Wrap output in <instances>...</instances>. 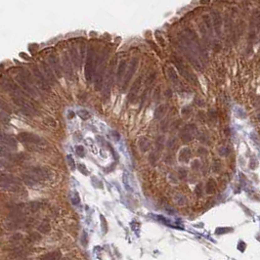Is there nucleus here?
Here are the masks:
<instances>
[{
    "instance_id": "c756f323",
    "label": "nucleus",
    "mask_w": 260,
    "mask_h": 260,
    "mask_svg": "<svg viewBox=\"0 0 260 260\" xmlns=\"http://www.w3.org/2000/svg\"><path fill=\"white\" fill-rule=\"evenodd\" d=\"M50 229H51V227H50V224L47 220H44L40 223V225L38 226V231L41 232V233H49L50 232Z\"/></svg>"
},
{
    "instance_id": "4c0bfd02",
    "label": "nucleus",
    "mask_w": 260,
    "mask_h": 260,
    "mask_svg": "<svg viewBox=\"0 0 260 260\" xmlns=\"http://www.w3.org/2000/svg\"><path fill=\"white\" fill-rule=\"evenodd\" d=\"M41 239V236H40V234L38 232H33L29 235V240L31 241H37Z\"/></svg>"
},
{
    "instance_id": "412c9836",
    "label": "nucleus",
    "mask_w": 260,
    "mask_h": 260,
    "mask_svg": "<svg viewBox=\"0 0 260 260\" xmlns=\"http://www.w3.org/2000/svg\"><path fill=\"white\" fill-rule=\"evenodd\" d=\"M126 62L124 60L120 61L119 64V66H117V71H116V78L117 81H120L122 79V77H124V73L126 72Z\"/></svg>"
},
{
    "instance_id": "dca6fc26",
    "label": "nucleus",
    "mask_w": 260,
    "mask_h": 260,
    "mask_svg": "<svg viewBox=\"0 0 260 260\" xmlns=\"http://www.w3.org/2000/svg\"><path fill=\"white\" fill-rule=\"evenodd\" d=\"M141 82H142V78L141 77H138L135 81H134L133 83V85L129 91V93H128V96H127V100L131 103L133 102L134 100H135L137 94H138V92H139V89H140V86H141Z\"/></svg>"
},
{
    "instance_id": "cd10ccee",
    "label": "nucleus",
    "mask_w": 260,
    "mask_h": 260,
    "mask_svg": "<svg viewBox=\"0 0 260 260\" xmlns=\"http://www.w3.org/2000/svg\"><path fill=\"white\" fill-rule=\"evenodd\" d=\"M203 22H204V24L205 26V28L207 29V30L212 33V29H213V24H212V19L210 18V16L205 14L203 16Z\"/></svg>"
},
{
    "instance_id": "a878e982",
    "label": "nucleus",
    "mask_w": 260,
    "mask_h": 260,
    "mask_svg": "<svg viewBox=\"0 0 260 260\" xmlns=\"http://www.w3.org/2000/svg\"><path fill=\"white\" fill-rule=\"evenodd\" d=\"M63 65H64V70L66 72V74L72 77V65L70 63V58L66 56V54L64 55L63 58Z\"/></svg>"
},
{
    "instance_id": "052dcab7",
    "label": "nucleus",
    "mask_w": 260,
    "mask_h": 260,
    "mask_svg": "<svg viewBox=\"0 0 260 260\" xmlns=\"http://www.w3.org/2000/svg\"><path fill=\"white\" fill-rule=\"evenodd\" d=\"M20 56H21V58L26 59V60H29V57H28V56L26 55V53H20Z\"/></svg>"
},
{
    "instance_id": "4be33fe9",
    "label": "nucleus",
    "mask_w": 260,
    "mask_h": 260,
    "mask_svg": "<svg viewBox=\"0 0 260 260\" xmlns=\"http://www.w3.org/2000/svg\"><path fill=\"white\" fill-rule=\"evenodd\" d=\"M217 189V183L213 178L208 179V181L205 184V192L208 195H212L216 192Z\"/></svg>"
},
{
    "instance_id": "423d86ee",
    "label": "nucleus",
    "mask_w": 260,
    "mask_h": 260,
    "mask_svg": "<svg viewBox=\"0 0 260 260\" xmlns=\"http://www.w3.org/2000/svg\"><path fill=\"white\" fill-rule=\"evenodd\" d=\"M18 140L26 145H35V146H42L45 144L43 139H41L39 136L32 134L29 132H22L18 135Z\"/></svg>"
},
{
    "instance_id": "20e7f679",
    "label": "nucleus",
    "mask_w": 260,
    "mask_h": 260,
    "mask_svg": "<svg viewBox=\"0 0 260 260\" xmlns=\"http://www.w3.org/2000/svg\"><path fill=\"white\" fill-rule=\"evenodd\" d=\"M173 63H174V65H175V66H176V69L178 70L179 73L182 75V77H183L184 78H186L188 81H190V82H192V83H195V84H198V79H197V77H196V75L187 68L186 65L182 62V60H181L180 58L175 57V58L173 59Z\"/></svg>"
},
{
    "instance_id": "b1692460",
    "label": "nucleus",
    "mask_w": 260,
    "mask_h": 260,
    "mask_svg": "<svg viewBox=\"0 0 260 260\" xmlns=\"http://www.w3.org/2000/svg\"><path fill=\"white\" fill-rule=\"evenodd\" d=\"M150 146H151V143H150V140L146 137H141L139 140H138V147L139 149L142 151L143 153L147 152V151L150 149Z\"/></svg>"
},
{
    "instance_id": "f704fd0d",
    "label": "nucleus",
    "mask_w": 260,
    "mask_h": 260,
    "mask_svg": "<svg viewBox=\"0 0 260 260\" xmlns=\"http://www.w3.org/2000/svg\"><path fill=\"white\" fill-rule=\"evenodd\" d=\"M221 168H222V164H221V162H218V161H214L213 163H212V165H211V169H212V171L215 172V173H218V172H219V171L221 170Z\"/></svg>"
},
{
    "instance_id": "79ce46f5",
    "label": "nucleus",
    "mask_w": 260,
    "mask_h": 260,
    "mask_svg": "<svg viewBox=\"0 0 260 260\" xmlns=\"http://www.w3.org/2000/svg\"><path fill=\"white\" fill-rule=\"evenodd\" d=\"M155 36H156L157 40L159 42V44H161L162 46H164V40L162 39V34H161V32H159V31H156V32H155Z\"/></svg>"
},
{
    "instance_id": "473e14b6",
    "label": "nucleus",
    "mask_w": 260,
    "mask_h": 260,
    "mask_svg": "<svg viewBox=\"0 0 260 260\" xmlns=\"http://www.w3.org/2000/svg\"><path fill=\"white\" fill-rule=\"evenodd\" d=\"M163 142H164V137L163 136H158L156 140V147L157 152H161L163 149Z\"/></svg>"
},
{
    "instance_id": "58836bf2",
    "label": "nucleus",
    "mask_w": 260,
    "mask_h": 260,
    "mask_svg": "<svg viewBox=\"0 0 260 260\" xmlns=\"http://www.w3.org/2000/svg\"><path fill=\"white\" fill-rule=\"evenodd\" d=\"M218 153H219V155L221 157H227L230 152L227 147H221V148H219V150H218Z\"/></svg>"
},
{
    "instance_id": "bb28decb",
    "label": "nucleus",
    "mask_w": 260,
    "mask_h": 260,
    "mask_svg": "<svg viewBox=\"0 0 260 260\" xmlns=\"http://www.w3.org/2000/svg\"><path fill=\"white\" fill-rule=\"evenodd\" d=\"M167 75H168L169 79L171 80L172 83H174L175 85H177L179 83V77L177 72H175V70L173 68H168L167 69Z\"/></svg>"
},
{
    "instance_id": "9d476101",
    "label": "nucleus",
    "mask_w": 260,
    "mask_h": 260,
    "mask_svg": "<svg viewBox=\"0 0 260 260\" xmlns=\"http://www.w3.org/2000/svg\"><path fill=\"white\" fill-rule=\"evenodd\" d=\"M138 58H133L130 64H129V66H128V69L126 71V74H125V79H124V82H123V87L122 89L125 90L127 87V85L129 84V82L132 78V77L134 75V73H135L136 70H137V66H138Z\"/></svg>"
},
{
    "instance_id": "c03bdc74",
    "label": "nucleus",
    "mask_w": 260,
    "mask_h": 260,
    "mask_svg": "<svg viewBox=\"0 0 260 260\" xmlns=\"http://www.w3.org/2000/svg\"><path fill=\"white\" fill-rule=\"evenodd\" d=\"M71 200H72V203L74 204V205H77L79 204V198H78V195H77V193H73L72 198H71Z\"/></svg>"
},
{
    "instance_id": "aec40b11",
    "label": "nucleus",
    "mask_w": 260,
    "mask_h": 260,
    "mask_svg": "<svg viewBox=\"0 0 260 260\" xmlns=\"http://www.w3.org/2000/svg\"><path fill=\"white\" fill-rule=\"evenodd\" d=\"M191 150L189 148H183L180 152H179V155H178V159L179 162H188L191 158Z\"/></svg>"
},
{
    "instance_id": "6ab92c4d",
    "label": "nucleus",
    "mask_w": 260,
    "mask_h": 260,
    "mask_svg": "<svg viewBox=\"0 0 260 260\" xmlns=\"http://www.w3.org/2000/svg\"><path fill=\"white\" fill-rule=\"evenodd\" d=\"M22 180L28 186H34V185H36V184L38 183V181H39L38 179H36L34 176H33L32 174H30V173H24V174H23Z\"/></svg>"
},
{
    "instance_id": "2eb2a0df",
    "label": "nucleus",
    "mask_w": 260,
    "mask_h": 260,
    "mask_svg": "<svg viewBox=\"0 0 260 260\" xmlns=\"http://www.w3.org/2000/svg\"><path fill=\"white\" fill-rule=\"evenodd\" d=\"M212 17V24H213V29L216 31L217 35L221 34V28H222V18L221 15L218 11H213L211 13Z\"/></svg>"
},
{
    "instance_id": "49530a36",
    "label": "nucleus",
    "mask_w": 260,
    "mask_h": 260,
    "mask_svg": "<svg viewBox=\"0 0 260 260\" xmlns=\"http://www.w3.org/2000/svg\"><path fill=\"white\" fill-rule=\"evenodd\" d=\"M66 158H68V163H69V165L71 166V168H72V169H74V168H75V162H74L73 157H72L71 155H69L68 157H66Z\"/></svg>"
},
{
    "instance_id": "4d7b16f0",
    "label": "nucleus",
    "mask_w": 260,
    "mask_h": 260,
    "mask_svg": "<svg viewBox=\"0 0 260 260\" xmlns=\"http://www.w3.org/2000/svg\"><path fill=\"white\" fill-rule=\"evenodd\" d=\"M256 166H257V162L255 159H252L250 162V168H256Z\"/></svg>"
},
{
    "instance_id": "f8f14e48",
    "label": "nucleus",
    "mask_w": 260,
    "mask_h": 260,
    "mask_svg": "<svg viewBox=\"0 0 260 260\" xmlns=\"http://www.w3.org/2000/svg\"><path fill=\"white\" fill-rule=\"evenodd\" d=\"M3 87L6 91H8L9 93L14 97V96H23L22 90L18 87V85L16 83L10 79H5L3 80Z\"/></svg>"
},
{
    "instance_id": "6e6552de",
    "label": "nucleus",
    "mask_w": 260,
    "mask_h": 260,
    "mask_svg": "<svg viewBox=\"0 0 260 260\" xmlns=\"http://www.w3.org/2000/svg\"><path fill=\"white\" fill-rule=\"evenodd\" d=\"M198 128L194 123H191L186 125L181 132H180V138L184 142V143H189L193 139H194L195 134H197Z\"/></svg>"
},
{
    "instance_id": "ddd939ff",
    "label": "nucleus",
    "mask_w": 260,
    "mask_h": 260,
    "mask_svg": "<svg viewBox=\"0 0 260 260\" xmlns=\"http://www.w3.org/2000/svg\"><path fill=\"white\" fill-rule=\"evenodd\" d=\"M1 144L2 147L8 149V150H13L17 148V140L15 137L11 135H7V134H2L1 135Z\"/></svg>"
},
{
    "instance_id": "09e8293b",
    "label": "nucleus",
    "mask_w": 260,
    "mask_h": 260,
    "mask_svg": "<svg viewBox=\"0 0 260 260\" xmlns=\"http://www.w3.org/2000/svg\"><path fill=\"white\" fill-rule=\"evenodd\" d=\"M176 144H177V140H176L175 138H173V139H170V140L168 141V143H167V146H168L169 149H174L175 146H176Z\"/></svg>"
},
{
    "instance_id": "393cba45",
    "label": "nucleus",
    "mask_w": 260,
    "mask_h": 260,
    "mask_svg": "<svg viewBox=\"0 0 260 260\" xmlns=\"http://www.w3.org/2000/svg\"><path fill=\"white\" fill-rule=\"evenodd\" d=\"M114 60H113V61H112V63H111L110 72H109V74H108L107 88H106V91H105V93H106V94H108L109 92H110V89H109V87H110V86L112 85L113 80H114V77H113V74H114Z\"/></svg>"
},
{
    "instance_id": "2f4dec72",
    "label": "nucleus",
    "mask_w": 260,
    "mask_h": 260,
    "mask_svg": "<svg viewBox=\"0 0 260 260\" xmlns=\"http://www.w3.org/2000/svg\"><path fill=\"white\" fill-rule=\"evenodd\" d=\"M77 115L80 117L81 119H83V120H87V119H89L90 117H91V114L88 111H86V110H79L77 112Z\"/></svg>"
},
{
    "instance_id": "680f3d73",
    "label": "nucleus",
    "mask_w": 260,
    "mask_h": 260,
    "mask_svg": "<svg viewBox=\"0 0 260 260\" xmlns=\"http://www.w3.org/2000/svg\"><path fill=\"white\" fill-rule=\"evenodd\" d=\"M210 0H200V3L202 4H208Z\"/></svg>"
},
{
    "instance_id": "a211bd4d",
    "label": "nucleus",
    "mask_w": 260,
    "mask_h": 260,
    "mask_svg": "<svg viewBox=\"0 0 260 260\" xmlns=\"http://www.w3.org/2000/svg\"><path fill=\"white\" fill-rule=\"evenodd\" d=\"M24 222H26V220L24 218H22V219H10V218H8V220L4 222V226L9 230H16L20 228Z\"/></svg>"
},
{
    "instance_id": "7c9ffc66",
    "label": "nucleus",
    "mask_w": 260,
    "mask_h": 260,
    "mask_svg": "<svg viewBox=\"0 0 260 260\" xmlns=\"http://www.w3.org/2000/svg\"><path fill=\"white\" fill-rule=\"evenodd\" d=\"M71 56H72V61H73L74 65L77 66V65H78V62H79L78 51H77V49L75 48L74 46H72V47L71 48Z\"/></svg>"
},
{
    "instance_id": "f257e3e1",
    "label": "nucleus",
    "mask_w": 260,
    "mask_h": 260,
    "mask_svg": "<svg viewBox=\"0 0 260 260\" xmlns=\"http://www.w3.org/2000/svg\"><path fill=\"white\" fill-rule=\"evenodd\" d=\"M97 61L98 58H96V53L93 47H89L87 51V57H86V63L84 66V75L87 81H91L93 74L96 72V66H97Z\"/></svg>"
},
{
    "instance_id": "bf43d9fd",
    "label": "nucleus",
    "mask_w": 260,
    "mask_h": 260,
    "mask_svg": "<svg viewBox=\"0 0 260 260\" xmlns=\"http://www.w3.org/2000/svg\"><path fill=\"white\" fill-rule=\"evenodd\" d=\"M199 139H200V141H202V142H204V143H207V142H208V138L205 135H204V134L199 137Z\"/></svg>"
},
{
    "instance_id": "c9c22d12",
    "label": "nucleus",
    "mask_w": 260,
    "mask_h": 260,
    "mask_svg": "<svg viewBox=\"0 0 260 260\" xmlns=\"http://www.w3.org/2000/svg\"><path fill=\"white\" fill-rule=\"evenodd\" d=\"M175 202L177 203L179 205H184L185 204V203H186V199H185V197L184 196H182V195H175Z\"/></svg>"
},
{
    "instance_id": "5fc2aeb1",
    "label": "nucleus",
    "mask_w": 260,
    "mask_h": 260,
    "mask_svg": "<svg viewBox=\"0 0 260 260\" xmlns=\"http://www.w3.org/2000/svg\"><path fill=\"white\" fill-rule=\"evenodd\" d=\"M101 223H102V225H103V229H104V232L106 233L107 232V222H106V220H105V217L104 216H101Z\"/></svg>"
},
{
    "instance_id": "603ef678",
    "label": "nucleus",
    "mask_w": 260,
    "mask_h": 260,
    "mask_svg": "<svg viewBox=\"0 0 260 260\" xmlns=\"http://www.w3.org/2000/svg\"><path fill=\"white\" fill-rule=\"evenodd\" d=\"M77 167H78V169H79V171H80L81 173H83L84 175H87V174H88L87 169L85 168V166L83 165V164H78V165H77Z\"/></svg>"
},
{
    "instance_id": "0e129e2a",
    "label": "nucleus",
    "mask_w": 260,
    "mask_h": 260,
    "mask_svg": "<svg viewBox=\"0 0 260 260\" xmlns=\"http://www.w3.org/2000/svg\"><path fill=\"white\" fill-rule=\"evenodd\" d=\"M64 260H69V259H64Z\"/></svg>"
},
{
    "instance_id": "e433bc0d",
    "label": "nucleus",
    "mask_w": 260,
    "mask_h": 260,
    "mask_svg": "<svg viewBox=\"0 0 260 260\" xmlns=\"http://www.w3.org/2000/svg\"><path fill=\"white\" fill-rule=\"evenodd\" d=\"M203 192H204V188H203V184L199 183L198 185L195 188V193L198 197H202L203 196Z\"/></svg>"
},
{
    "instance_id": "6e6d98bb",
    "label": "nucleus",
    "mask_w": 260,
    "mask_h": 260,
    "mask_svg": "<svg viewBox=\"0 0 260 260\" xmlns=\"http://www.w3.org/2000/svg\"><path fill=\"white\" fill-rule=\"evenodd\" d=\"M199 155H206L207 154V150L205 148H199Z\"/></svg>"
},
{
    "instance_id": "ea45409f",
    "label": "nucleus",
    "mask_w": 260,
    "mask_h": 260,
    "mask_svg": "<svg viewBox=\"0 0 260 260\" xmlns=\"http://www.w3.org/2000/svg\"><path fill=\"white\" fill-rule=\"evenodd\" d=\"M75 151H77V156H79L81 157H83L85 156V150H84V148H83V146H77Z\"/></svg>"
},
{
    "instance_id": "1a4fd4ad",
    "label": "nucleus",
    "mask_w": 260,
    "mask_h": 260,
    "mask_svg": "<svg viewBox=\"0 0 260 260\" xmlns=\"http://www.w3.org/2000/svg\"><path fill=\"white\" fill-rule=\"evenodd\" d=\"M48 62H49L50 66H51V69L55 72L56 77L58 78H60L62 77V66H61L60 60H59V57L57 56V54L56 53L49 54Z\"/></svg>"
},
{
    "instance_id": "c85d7f7f",
    "label": "nucleus",
    "mask_w": 260,
    "mask_h": 260,
    "mask_svg": "<svg viewBox=\"0 0 260 260\" xmlns=\"http://www.w3.org/2000/svg\"><path fill=\"white\" fill-rule=\"evenodd\" d=\"M165 112H166V107L164 105H162V106H159L156 109V111H155V119L159 120V119H162L163 115L165 114Z\"/></svg>"
},
{
    "instance_id": "72a5a7b5",
    "label": "nucleus",
    "mask_w": 260,
    "mask_h": 260,
    "mask_svg": "<svg viewBox=\"0 0 260 260\" xmlns=\"http://www.w3.org/2000/svg\"><path fill=\"white\" fill-rule=\"evenodd\" d=\"M260 21V8H258V9H256L253 14H252V17H251V20L250 22L252 23V24L258 23Z\"/></svg>"
},
{
    "instance_id": "a19ab883",
    "label": "nucleus",
    "mask_w": 260,
    "mask_h": 260,
    "mask_svg": "<svg viewBox=\"0 0 260 260\" xmlns=\"http://www.w3.org/2000/svg\"><path fill=\"white\" fill-rule=\"evenodd\" d=\"M178 175H179V178H180V179H185V178L187 177V175H188L187 169H185V168H180L179 171H178Z\"/></svg>"
},
{
    "instance_id": "de8ad7c7",
    "label": "nucleus",
    "mask_w": 260,
    "mask_h": 260,
    "mask_svg": "<svg viewBox=\"0 0 260 260\" xmlns=\"http://www.w3.org/2000/svg\"><path fill=\"white\" fill-rule=\"evenodd\" d=\"M149 161L152 164H155L157 162V155L156 153H151L149 156Z\"/></svg>"
},
{
    "instance_id": "e2e57ef3",
    "label": "nucleus",
    "mask_w": 260,
    "mask_h": 260,
    "mask_svg": "<svg viewBox=\"0 0 260 260\" xmlns=\"http://www.w3.org/2000/svg\"><path fill=\"white\" fill-rule=\"evenodd\" d=\"M73 116H74V113L71 111V112L69 113V119H72Z\"/></svg>"
},
{
    "instance_id": "5701e85b",
    "label": "nucleus",
    "mask_w": 260,
    "mask_h": 260,
    "mask_svg": "<svg viewBox=\"0 0 260 260\" xmlns=\"http://www.w3.org/2000/svg\"><path fill=\"white\" fill-rule=\"evenodd\" d=\"M61 258H62V253L57 250V251H51V252L44 254L40 258V260H61Z\"/></svg>"
},
{
    "instance_id": "37998d69",
    "label": "nucleus",
    "mask_w": 260,
    "mask_h": 260,
    "mask_svg": "<svg viewBox=\"0 0 260 260\" xmlns=\"http://www.w3.org/2000/svg\"><path fill=\"white\" fill-rule=\"evenodd\" d=\"M200 166H202V164H200V162L199 159H195V161L192 162V169L199 170L200 168Z\"/></svg>"
},
{
    "instance_id": "f3484780",
    "label": "nucleus",
    "mask_w": 260,
    "mask_h": 260,
    "mask_svg": "<svg viewBox=\"0 0 260 260\" xmlns=\"http://www.w3.org/2000/svg\"><path fill=\"white\" fill-rule=\"evenodd\" d=\"M41 66H42L43 74L45 75V77L48 80V82L51 83V84H53V83H56V77H55L56 74H54L55 72H53V70L50 68V66L47 64H45V62L41 63Z\"/></svg>"
},
{
    "instance_id": "f03ea898",
    "label": "nucleus",
    "mask_w": 260,
    "mask_h": 260,
    "mask_svg": "<svg viewBox=\"0 0 260 260\" xmlns=\"http://www.w3.org/2000/svg\"><path fill=\"white\" fill-rule=\"evenodd\" d=\"M107 69V50L103 52L102 57L100 58V64L98 66V70L95 72L94 77V86L97 91H101L103 88V81H104V75Z\"/></svg>"
},
{
    "instance_id": "39448f33",
    "label": "nucleus",
    "mask_w": 260,
    "mask_h": 260,
    "mask_svg": "<svg viewBox=\"0 0 260 260\" xmlns=\"http://www.w3.org/2000/svg\"><path fill=\"white\" fill-rule=\"evenodd\" d=\"M13 102L18 106L22 113L28 115H31L36 114V109L31 102L28 101L27 99H24L23 96H14L13 97Z\"/></svg>"
},
{
    "instance_id": "0eeeda50",
    "label": "nucleus",
    "mask_w": 260,
    "mask_h": 260,
    "mask_svg": "<svg viewBox=\"0 0 260 260\" xmlns=\"http://www.w3.org/2000/svg\"><path fill=\"white\" fill-rule=\"evenodd\" d=\"M15 78L24 91H27L28 93H29L31 96H36L37 95V91H36L34 85H33V81L29 80L26 77H24L23 75L20 74V73L17 74Z\"/></svg>"
},
{
    "instance_id": "8fccbe9b",
    "label": "nucleus",
    "mask_w": 260,
    "mask_h": 260,
    "mask_svg": "<svg viewBox=\"0 0 260 260\" xmlns=\"http://www.w3.org/2000/svg\"><path fill=\"white\" fill-rule=\"evenodd\" d=\"M22 239H23V235L20 234V233H17V234L13 235L12 238H11V240L13 241H21Z\"/></svg>"
},
{
    "instance_id": "864d4df0",
    "label": "nucleus",
    "mask_w": 260,
    "mask_h": 260,
    "mask_svg": "<svg viewBox=\"0 0 260 260\" xmlns=\"http://www.w3.org/2000/svg\"><path fill=\"white\" fill-rule=\"evenodd\" d=\"M191 108L190 107H184L183 108V110H182V114H184V115H186V114H189L190 113H191Z\"/></svg>"
},
{
    "instance_id": "3c124183",
    "label": "nucleus",
    "mask_w": 260,
    "mask_h": 260,
    "mask_svg": "<svg viewBox=\"0 0 260 260\" xmlns=\"http://www.w3.org/2000/svg\"><path fill=\"white\" fill-rule=\"evenodd\" d=\"M208 115H209V119L213 121H215L217 119V113L215 111H209Z\"/></svg>"
},
{
    "instance_id": "13d9d810",
    "label": "nucleus",
    "mask_w": 260,
    "mask_h": 260,
    "mask_svg": "<svg viewBox=\"0 0 260 260\" xmlns=\"http://www.w3.org/2000/svg\"><path fill=\"white\" fill-rule=\"evenodd\" d=\"M148 42H149V43H150L151 45H152V47L154 48V50H156V51H157V52L158 54H159V53H161V52H159V50L157 49V45H156V44H155V43L153 42V41H148Z\"/></svg>"
},
{
    "instance_id": "9b49d317",
    "label": "nucleus",
    "mask_w": 260,
    "mask_h": 260,
    "mask_svg": "<svg viewBox=\"0 0 260 260\" xmlns=\"http://www.w3.org/2000/svg\"><path fill=\"white\" fill-rule=\"evenodd\" d=\"M33 73H34V77L36 78V82L39 88L44 91H50V83L46 79L45 75L39 71L37 66H33Z\"/></svg>"
},
{
    "instance_id": "a18cd8bd",
    "label": "nucleus",
    "mask_w": 260,
    "mask_h": 260,
    "mask_svg": "<svg viewBox=\"0 0 260 260\" xmlns=\"http://www.w3.org/2000/svg\"><path fill=\"white\" fill-rule=\"evenodd\" d=\"M156 77H157V73L154 72H152L151 73L150 75H149V77H148V79H147V85H150L151 83H153L154 82V80L156 79Z\"/></svg>"
},
{
    "instance_id": "4468645a",
    "label": "nucleus",
    "mask_w": 260,
    "mask_h": 260,
    "mask_svg": "<svg viewBox=\"0 0 260 260\" xmlns=\"http://www.w3.org/2000/svg\"><path fill=\"white\" fill-rule=\"evenodd\" d=\"M30 174H32L36 179L38 180H42V179H46L50 176V172L47 168L45 167H34L29 171Z\"/></svg>"
},
{
    "instance_id": "7ed1b4c3",
    "label": "nucleus",
    "mask_w": 260,
    "mask_h": 260,
    "mask_svg": "<svg viewBox=\"0 0 260 260\" xmlns=\"http://www.w3.org/2000/svg\"><path fill=\"white\" fill-rule=\"evenodd\" d=\"M1 189L3 191L19 192L22 189V185L18 178L14 177L10 174H1Z\"/></svg>"
}]
</instances>
